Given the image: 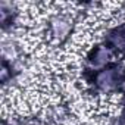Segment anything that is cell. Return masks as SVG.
I'll return each mask as SVG.
<instances>
[{
    "mask_svg": "<svg viewBox=\"0 0 125 125\" xmlns=\"http://www.w3.org/2000/svg\"><path fill=\"white\" fill-rule=\"evenodd\" d=\"M110 41L116 46V49L125 50V25H121L110 32Z\"/></svg>",
    "mask_w": 125,
    "mask_h": 125,
    "instance_id": "1",
    "label": "cell"
}]
</instances>
